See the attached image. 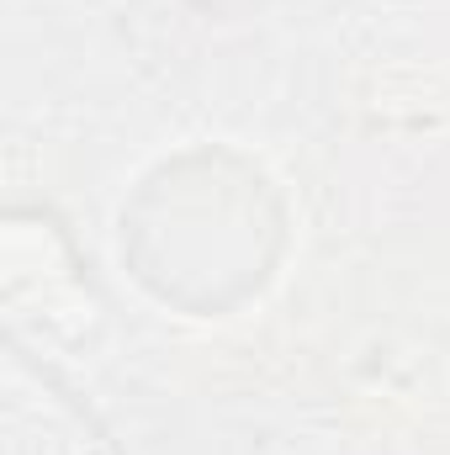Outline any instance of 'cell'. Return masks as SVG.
Wrapping results in <instances>:
<instances>
[{"label":"cell","mask_w":450,"mask_h":455,"mask_svg":"<svg viewBox=\"0 0 450 455\" xmlns=\"http://www.w3.org/2000/svg\"><path fill=\"white\" fill-rule=\"evenodd\" d=\"M122 265L138 286L191 318H228L260 297L286 249L276 180L238 148L159 159L122 207Z\"/></svg>","instance_id":"obj_1"}]
</instances>
